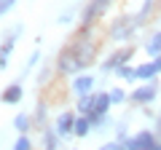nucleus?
<instances>
[{
	"label": "nucleus",
	"instance_id": "14",
	"mask_svg": "<svg viewBox=\"0 0 161 150\" xmlns=\"http://www.w3.org/2000/svg\"><path fill=\"white\" fill-rule=\"evenodd\" d=\"M30 126H32V118H30L27 113H19V115H14V129H16L19 134H27Z\"/></svg>",
	"mask_w": 161,
	"mask_h": 150
},
{
	"label": "nucleus",
	"instance_id": "6",
	"mask_svg": "<svg viewBox=\"0 0 161 150\" xmlns=\"http://www.w3.org/2000/svg\"><path fill=\"white\" fill-rule=\"evenodd\" d=\"M75 118H78V113H73V110H62L57 115V121H54V131L59 134V137H67V134H73L75 129Z\"/></svg>",
	"mask_w": 161,
	"mask_h": 150
},
{
	"label": "nucleus",
	"instance_id": "9",
	"mask_svg": "<svg viewBox=\"0 0 161 150\" xmlns=\"http://www.w3.org/2000/svg\"><path fill=\"white\" fill-rule=\"evenodd\" d=\"M113 107V99H110V91H94V113L99 115H108V110Z\"/></svg>",
	"mask_w": 161,
	"mask_h": 150
},
{
	"label": "nucleus",
	"instance_id": "26",
	"mask_svg": "<svg viewBox=\"0 0 161 150\" xmlns=\"http://www.w3.org/2000/svg\"><path fill=\"white\" fill-rule=\"evenodd\" d=\"M158 129H161V123H158Z\"/></svg>",
	"mask_w": 161,
	"mask_h": 150
},
{
	"label": "nucleus",
	"instance_id": "3",
	"mask_svg": "<svg viewBox=\"0 0 161 150\" xmlns=\"http://www.w3.org/2000/svg\"><path fill=\"white\" fill-rule=\"evenodd\" d=\"M132 54H134V48L132 46H126V48H118V51H113L108 59H105L99 67H102V72H115V70L121 67V64H129V59H132Z\"/></svg>",
	"mask_w": 161,
	"mask_h": 150
},
{
	"label": "nucleus",
	"instance_id": "16",
	"mask_svg": "<svg viewBox=\"0 0 161 150\" xmlns=\"http://www.w3.org/2000/svg\"><path fill=\"white\" fill-rule=\"evenodd\" d=\"M14 150H32V139L27 134H19V139L14 142Z\"/></svg>",
	"mask_w": 161,
	"mask_h": 150
},
{
	"label": "nucleus",
	"instance_id": "4",
	"mask_svg": "<svg viewBox=\"0 0 161 150\" xmlns=\"http://www.w3.org/2000/svg\"><path fill=\"white\" fill-rule=\"evenodd\" d=\"M156 97H158V83H156V81L142 83V86H137L132 94H129V99H132L134 104H150Z\"/></svg>",
	"mask_w": 161,
	"mask_h": 150
},
{
	"label": "nucleus",
	"instance_id": "17",
	"mask_svg": "<svg viewBox=\"0 0 161 150\" xmlns=\"http://www.w3.org/2000/svg\"><path fill=\"white\" fill-rule=\"evenodd\" d=\"M110 99H113V104L126 102V91H124V88H110Z\"/></svg>",
	"mask_w": 161,
	"mask_h": 150
},
{
	"label": "nucleus",
	"instance_id": "2",
	"mask_svg": "<svg viewBox=\"0 0 161 150\" xmlns=\"http://www.w3.org/2000/svg\"><path fill=\"white\" fill-rule=\"evenodd\" d=\"M156 145H158V139H156V134L150 129H142V131H137V134L124 139V147L126 150H153Z\"/></svg>",
	"mask_w": 161,
	"mask_h": 150
},
{
	"label": "nucleus",
	"instance_id": "15",
	"mask_svg": "<svg viewBox=\"0 0 161 150\" xmlns=\"http://www.w3.org/2000/svg\"><path fill=\"white\" fill-rule=\"evenodd\" d=\"M115 75H118L121 81H137V67H132V64H121V67L115 70Z\"/></svg>",
	"mask_w": 161,
	"mask_h": 150
},
{
	"label": "nucleus",
	"instance_id": "18",
	"mask_svg": "<svg viewBox=\"0 0 161 150\" xmlns=\"http://www.w3.org/2000/svg\"><path fill=\"white\" fill-rule=\"evenodd\" d=\"M14 46H16V38H8V40L0 46V54H3V56H8V54L14 51Z\"/></svg>",
	"mask_w": 161,
	"mask_h": 150
},
{
	"label": "nucleus",
	"instance_id": "5",
	"mask_svg": "<svg viewBox=\"0 0 161 150\" xmlns=\"http://www.w3.org/2000/svg\"><path fill=\"white\" fill-rule=\"evenodd\" d=\"M57 70H59V72H64V75H70V72H78L80 75L83 64L78 62V56H75L73 48H64V51L59 54V59H57Z\"/></svg>",
	"mask_w": 161,
	"mask_h": 150
},
{
	"label": "nucleus",
	"instance_id": "8",
	"mask_svg": "<svg viewBox=\"0 0 161 150\" xmlns=\"http://www.w3.org/2000/svg\"><path fill=\"white\" fill-rule=\"evenodd\" d=\"M22 97H24L22 83H8L6 91L0 94V102H6V104H19V102H22Z\"/></svg>",
	"mask_w": 161,
	"mask_h": 150
},
{
	"label": "nucleus",
	"instance_id": "22",
	"mask_svg": "<svg viewBox=\"0 0 161 150\" xmlns=\"http://www.w3.org/2000/svg\"><path fill=\"white\" fill-rule=\"evenodd\" d=\"M150 62H153V67H156V72L161 75V56H156V59H150Z\"/></svg>",
	"mask_w": 161,
	"mask_h": 150
},
{
	"label": "nucleus",
	"instance_id": "24",
	"mask_svg": "<svg viewBox=\"0 0 161 150\" xmlns=\"http://www.w3.org/2000/svg\"><path fill=\"white\" fill-rule=\"evenodd\" d=\"M153 150H161V142H158V145H156V147H153Z\"/></svg>",
	"mask_w": 161,
	"mask_h": 150
},
{
	"label": "nucleus",
	"instance_id": "10",
	"mask_svg": "<svg viewBox=\"0 0 161 150\" xmlns=\"http://www.w3.org/2000/svg\"><path fill=\"white\" fill-rule=\"evenodd\" d=\"M145 51H148V56H150V59L161 56V29H156V32H150L148 43H145Z\"/></svg>",
	"mask_w": 161,
	"mask_h": 150
},
{
	"label": "nucleus",
	"instance_id": "25",
	"mask_svg": "<svg viewBox=\"0 0 161 150\" xmlns=\"http://www.w3.org/2000/svg\"><path fill=\"white\" fill-rule=\"evenodd\" d=\"M73 150H78V147H73Z\"/></svg>",
	"mask_w": 161,
	"mask_h": 150
},
{
	"label": "nucleus",
	"instance_id": "23",
	"mask_svg": "<svg viewBox=\"0 0 161 150\" xmlns=\"http://www.w3.org/2000/svg\"><path fill=\"white\" fill-rule=\"evenodd\" d=\"M6 64H8V56H3V54H0V70H6Z\"/></svg>",
	"mask_w": 161,
	"mask_h": 150
},
{
	"label": "nucleus",
	"instance_id": "12",
	"mask_svg": "<svg viewBox=\"0 0 161 150\" xmlns=\"http://www.w3.org/2000/svg\"><path fill=\"white\" fill-rule=\"evenodd\" d=\"M75 113H78V115H92V113H94V94H89V97H78Z\"/></svg>",
	"mask_w": 161,
	"mask_h": 150
},
{
	"label": "nucleus",
	"instance_id": "1",
	"mask_svg": "<svg viewBox=\"0 0 161 150\" xmlns=\"http://www.w3.org/2000/svg\"><path fill=\"white\" fill-rule=\"evenodd\" d=\"M110 3H113V0H89V6L83 8V13H80V24H83V29H89L97 19H102L105 11L110 8Z\"/></svg>",
	"mask_w": 161,
	"mask_h": 150
},
{
	"label": "nucleus",
	"instance_id": "13",
	"mask_svg": "<svg viewBox=\"0 0 161 150\" xmlns=\"http://www.w3.org/2000/svg\"><path fill=\"white\" fill-rule=\"evenodd\" d=\"M92 129H94V126H92V121H89L86 115H78V118H75V129H73V134H75V137H86Z\"/></svg>",
	"mask_w": 161,
	"mask_h": 150
},
{
	"label": "nucleus",
	"instance_id": "21",
	"mask_svg": "<svg viewBox=\"0 0 161 150\" xmlns=\"http://www.w3.org/2000/svg\"><path fill=\"white\" fill-rule=\"evenodd\" d=\"M38 56H40V54H38V51H32V56H30V64H27V70H32V67H35V62H38Z\"/></svg>",
	"mask_w": 161,
	"mask_h": 150
},
{
	"label": "nucleus",
	"instance_id": "20",
	"mask_svg": "<svg viewBox=\"0 0 161 150\" xmlns=\"http://www.w3.org/2000/svg\"><path fill=\"white\" fill-rule=\"evenodd\" d=\"M99 150H126V147H124V142H118V139H115V142H105Z\"/></svg>",
	"mask_w": 161,
	"mask_h": 150
},
{
	"label": "nucleus",
	"instance_id": "11",
	"mask_svg": "<svg viewBox=\"0 0 161 150\" xmlns=\"http://www.w3.org/2000/svg\"><path fill=\"white\" fill-rule=\"evenodd\" d=\"M156 67H153V62H142V64H137V81H142V83H150V81H156Z\"/></svg>",
	"mask_w": 161,
	"mask_h": 150
},
{
	"label": "nucleus",
	"instance_id": "19",
	"mask_svg": "<svg viewBox=\"0 0 161 150\" xmlns=\"http://www.w3.org/2000/svg\"><path fill=\"white\" fill-rule=\"evenodd\" d=\"M14 6H16V0H0V16H6Z\"/></svg>",
	"mask_w": 161,
	"mask_h": 150
},
{
	"label": "nucleus",
	"instance_id": "7",
	"mask_svg": "<svg viewBox=\"0 0 161 150\" xmlns=\"http://www.w3.org/2000/svg\"><path fill=\"white\" fill-rule=\"evenodd\" d=\"M92 88H94V75L80 72V75H75V78H73V86H70V91H73L75 97H89V94H94Z\"/></svg>",
	"mask_w": 161,
	"mask_h": 150
}]
</instances>
